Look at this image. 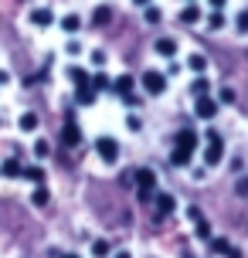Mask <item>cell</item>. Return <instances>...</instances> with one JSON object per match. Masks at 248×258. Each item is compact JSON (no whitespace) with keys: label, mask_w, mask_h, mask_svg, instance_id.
<instances>
[{"label":"cell","mask_w":248,"mask_h":258,"mask_svg":"<svg viewBox=\"0 0 248 258\" xmlns=\"http://www.w3.org/2000/svg\"><path fill=\"white\" fill-rule=\"evenodd\" d=\"M194 150H197V133H194V129H180V133H177V146H173L170 163H173V167H187L191 156H194Z\"/></svg>","instance_id":"obj_1"},{"label":"cell","mask_w":248,"mask_h":258,"mask_svg":"<svg viewBox=\"0 0 248 258\" xmlns=\"http://www.w3.org/2000/svg\"><path fill=\"white\" fill-rule=\"evenodd\" d=\"M204 160H208V167H218L224 160V140L218 129H208V150H204Z\"/></svg>","instance_id":"obj_2"},{"label":"cell","mask_w":248,"mask_h":258,"mask_svg":"<svg viewBox=\"0 0 248 258\" xmlns=\"http://www.w3.org/2000/svg\"><path fill=\"white\" fill-rule=\"evenodd\" d=\"M95 150H99V156H102L105 163H116L119 160V143L112 140V136H99V140H95Z\"/></svg>","instance_id":"obj_3"},{"label":"cell","mask_w":248,"mask_h":258,"mask_svg":"<svg viewBox=\"0 0 248 258\" xmlns=\"http://www.w3.org/2000/svg\"><path fill=\"white\" fill-rule=\"evenodd\" d=\"M133 177H136V187H140V197L146 201V197L153 194V187H157V173H153V170H136Z\"/></svg>","instance_id":"obj_4"},{"label":"cell","mask_w":248,"mask_h":258,"mask_svg":"<svg viewBox=\"0 0 248 258\" xmlns=\"http://www.w3.org/2000/svg\"><path fill=\"white\" fill-rule=\"evenodd\" d=\"M143 89L150 92V95H163V89H167V78L160 75V72H143Z\"/></svg>","instance_id":"obj_5"},{"label":"cell","mask_w":248,"mask_h":258,"mask_svg":"<svg viewBox=\"0 0 248 258\" xmlns=\"http://www.w3.org/2000/svg\"><path fill=\"white\" fill-rule=\"evenodd\" d=\"M194 109H197V116H201V119H214V116H218V102L208 99V95H197Z\"/></svg>","instance_id":"obj_6"},{"label":"cell","mask_w":248,"mask_h":258,"mask_svg":"<svg viewBox=\"0 0 248 258\" xmlns=\"http://www.w3.org/2000/svg\"><path fill=\"white\" fill-rule=\"evenodd\" d=\"M75 102H79V105H92V102H95V89H92L89 82H79V89H75Z\"/></svg>","instance_id":"obj_7"},{"label":"cell","mask_w":248,"mask_h":258,"mask_svg":"<svg viewBox=\"0 0 248 258\" xmlns=\"http://www.w3.org/2000/svg\"><path fill=\"white\" fill-rule=\"evenodd\" d=\"M173 207H177L173 194H160V197H157V218H167V214H173Z\"/></svg>","instance_id":"obj_8"},{"label":"cell","mask_w":248,"mask_h":258,"mask_svg":"<svg viewBox=\"0 0 248 258\" xmlns=\"http://www.w3.org/2000/svg\"><path fill=\"white\" fill-rule=\"evenodd\" d=\"M79 140H82L79 126H75V122H65V129H61V143H65V146H75Z\"/></svg>","instance_id":"obj_9"},{"label":"cell","mask_w":248,"mask_h":258,"mask_svg":"<svg viewBox=\"0 0 248 258\" xmlns=\"http://www.w3.org/2000/svg\"><path fill=\"white\" fill-rule=\"evenodd\" d=\"M112 92H116V95H130L133 92V75H119L116 82H112Z\"/></svg>","instance_id":"obj_10"},{"label":"cell","mask_w":248,"mask_h":258,"mask_svg":"<svg viewBox=\"0 0 248 258\" xmlns=\"http://www.w3.org/2000/svg\"><path fill=\"white\" fill-rule=\"evenodd\" d=\"M31 24L48 27V24H51V11H48V7H38V11H31Z\"/></svg>","instance_id":"obj_11"},{"label":"cell","mask_w":248,"mask_h":258,"mask_svg":"<svg viewBox=\"0 0 248 258\" xmlns=\"http://www.w3.org/2000/svg\"><path fill=\"white\" fill-rule=\"evenodd\" d=\"M157 51L167 54V58H173V54H177V41H173V38H160L157 41Z\"/></svg>","instance_id":"obj_12"},{"label":"cell","mask_w":248,"mask_h":258,"mask_svg":"<svg viewBox=\"0 0 248 258\" xmlns=\"http://www.w3.org/2000/svg\"><path fill=\"white\" fill-rule=\"evenodd\" d=\"M180 21H183V24H194V21H201V11L191 4V7H183V11H180Z\"/></svg>","instance_id":"obj_13"},{"label":"cell","mask_w":248,"mask_h":258,"mask_svg":"<svg viewBox=\"0 0 248 258\" xmlns=\"http://www.w3.org/2000/svg\"><path fill=\"white\" fill-rule=\"evenodd\" d=\"M187 64H191V72H197V75H201V72H204V68H208V58H204V54H191V61H187Z\"/></svg>","instance_id":"obj_14"},{"label":"cell","mask_w":248,"mask_h":258,"mask_svg":"<svg viewBox=\"0 0 248 258\" xmlns=\"http://www.w3.org/2000/svg\"><path fill=\"white\" fill-rule=\"evenodd\" d=\"M21 129H24V133H34V129H38V116H34V112H24V116H21Z\"/></svg>","instance_id":"obj_15"},{"label":"cell","mask_w":248,"mask_h":258,"mask_svg":"<svg viewBox=\"0 0 248 258\" xmlns=\"http://www.w3.org/2000/svg\"><path fill=\"white\" fill-rule=\"evenodd\" d=\"M21 173H24V180H31V183L44 180V170H38V167H27V170H21Z\"/></svg>","instance_id":"obj_16"},{"label":"cell","mask_w":248,"mask_h":258,"mask_svg":"<svg viewBox=\"0 0 248 258\" xmlns=\"http://www.w3.org/2000/svg\"><path fill=\"white\" fill-rule=\"evenodd\" d=\"M4 177H17V173H21V163H17V160H4Z\"/></svg>","instance_id":"obj_17"},{"label":"cell","mask_w":248,"mask_h":258,"mask_svg":"<svg viewBox=\"0 0 248 258\" xmlns=\"http://www.w3.org/2000/svg\"><path fill=\"white\" fill-rule=\"evenodd\" d=\"M61 27H65V31H79V27H82V17L68 14V17H61Z\"/></svg>","instance_id":"obj_18"},{"label":"cell","mask_w":248,"mask_h":258,"mask_svg":"<svg viewBox=\"0 0 248 258\" xmlns=\"http://www.w3.org/2000/svg\"><path fill=\"white\" fill-rule=\"evenodd\" d=\"M31 204H38V207H44V204H48V190H44L41 183H38V190L31 194Z\"/></svg>","instance_id":"obj_19"},{"label":"cell","mask_w":248,"mask_h":258,"mask_svg":"<svg viewBox=\"0 0 248 258\" xmlns=\"http://www.w3.org/2000/svg\"><path fill=\"white\" fill-rule=\"evenodd\" d=\"M228 241H224V238H214V241H211V251H214V255H228Z\"/></svg>","instance_id":"obj_20"},{"label":"cell","mask_w":248,"mask_h":258,"mask_svg":"<svg viewBox=\"0 0 248 258\" xmlns=\"http://www.w3.org/2000/svg\"><path fill=\"white\" fill-rule=\"evenodd\" d=\"M92 21H95V24H109V7H95Z\"/></svg>","instance_id":"obj_21"},{"label":"cell","mask_w":248,"mask_h":258,"mask_svg":"<svg viewBox=\"0 0 248 258\" xmlns=\"http://www.w3.org/2000/svg\"><path fill=\"white\" fill-rule=\"evenodd\" d=\"M92 255H95V258H105V255H109V245H105V241H95V245H92Z\"/></svg>","instance_id":"obj_22"},{"label":"cell","mask_w":248,"mask_h":258,"mask_svg":"<svg viewBox=\"0 0 248 258\" xmlns=\"http://www.w3.org/2000/svg\"><path fill=\"white\" fill-rule=\"evenodd\" d=\"M160 17H163V14H160L157 7H146V21H150V24H160Z\"/></svg>","instance_id":"obj_23"},{"label":"cell","mask_w":248,"mask_h":258,"mask_svg":"<svg viewBox=\"0 0 248 258\" xmlns=\"http://www.w3.org/2000/svg\"><path fill=\"white\" fill-rule=\"evenodd\" d=\"M34 153H38V156H48V153H51V146H48L44 140H38V143H34Z\"/></svg>","instance_id":"obj_24"},{"label":"cell","mask_w":248,"mask_h":258,"mask_svg":"<svg viewBox=\"0 0 248 258\" xmlns=\"http://www.w3.org/2000/svg\"><path fill=\"white\" fill-rule=\"evenodd\" d=\"M204 92H208V82H204V78H197V82H194V95H204Z\"/></svg>","instance_id":"obj_25"},{"label":"cell","mask_w":248,"mask_h":258,"mask_svg":"<svg viewBox=\"0 0 248 258\" xmlns=\"http://www.w3.org/2000/svg\"><path fill=\"white\" fill-rule=\"evenodd\" d=\"M72 78H75V85H79V82H89V75H85L82 68H72Z\"/></svg>","instance_id":"obj_26"},{"label":"cell","mask_w":248,"mask_h":258,"mask_svg":"<svg viewBox=\"0 0 248 258\" xmlns=\"http://www.w3.org/2000/svg\"><path fill=\"white\" fill-rule=\"evenodd\" d=\"M238 31H248V11L238 14Z\"/></svg>","instance_id":"obj_27"},{"label":"cell","mask_w":248,"mask_h":258,"mask_svg":"<svg viewBox=\"0 0 248 258\" xmlns=\"http://www.w3.org/2000/svg\"><path fill=\"white\" fill-rule=\"evenodd\" d=\"M238 194H241V197H248V177H241V180H238V187H235Z\"/></svg>","instance_id":"obj_28"},{"label":"cell","mask_w":248,"mask_h":258,"mask_svg":"<svg viewBox=\"0 0 248 258\" xmlns=\"http://www.w3.org/2000/svg\"><path fill=\"white\" fill-rule=\"evenodd\" d=\"M208 24H211V27H214V31H218V27H221V24H224V17H221V14H211V21H208Z\"/></svg>","instance_id":"obj_29"},{"label":"cell","mask_w":248,"mask_h":258,"mask_svg":"<svg viewBox=\"0 0 248 258\" xmlns=\"http://www.w3.org/2000/svg\"><path fill=\"white\" fill-rule=\"evenodd\" d=\"M105 85H109V78H105V75H95V82H92V89H105Z\"/></svg>","instance_id":"obj_30"},{"label":"cell","mask_w":248,"mask_h":258,"mask_svg":"<svg viewBox=\"0 0 248 258\" xmlns=\"http://www.w3.org/2000/svg\"><path fill=\"white\" fill-rule=\"evenodd\" d=\"M221 102H235V89H221Z\"/></svg>","instance_id":"obj_31"},{"label":"cell","mask_w":248,"mask_h":258,"mask_svg":"<svg viewBox=\"0 0 248 258\" xmlns=\"http://www.w3.org/2000/svg\"><path fill=\"white\" fill-rule=\"evenodd\" d=\"M133 4H136V7H150V0H133Z\"/></svg>","instance_id":"obj_32"},{"label":"cell","mask_w":248,"mask_h":258,"mask_svg":"<svg viewBox=\"0 0 248 258\" xmlns=\"http://www.w3.org/2000/svg\"><path fill=\"white\" fill-rule=\"evenodd\" d=\"M211 4H214V7H224V0H211Z\"/></svg>","instance_id":"obj_33"},{"label":"cell","mask_w":248,"mask_h":258,"mask_svg":"<svg viewBox=\"0 0 248 258\" xmlns=\"http://www.w3.org/2000/svg\"><path fill=\"white\" fill-rule=\"evenodd\" d=\"M61 258H79V255H61Z\"/></svg>","instance_id":"obj_34"},{"label":"cell","mask_w":248,"mask_h":258,"mask_svg":"<svg viewBox=\"0 0 248 258\" xmlns=\"http://www.w3.org/2000/svg\"><path fill=\"white\" fill-rule=\"evenodd\" d=\"M116 258H130V255H116Z\"/></svg>","instance_id":"obj_35"}]
</instances>
